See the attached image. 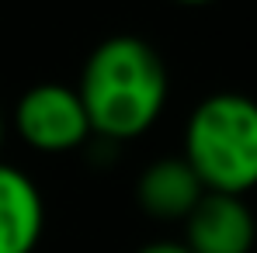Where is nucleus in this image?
I'll list each match as a JSON object with an SVG mask.
<instances>
[{"mask_svg": "<svg viewBox=\"0 0 257 253\" xmlns=\"http://www.w3.org/2000/svg\"><path fill=\"white\" fill-rule=\"evenodd\" d=\"M167 90L171 77L160 52L136 35L104 39L87 56L77 84L90 132L115 142L150 132L167 104Z\"/></svg>", "mask_w": 257, "mask_h": 253, "instance_id": "obj_1", "label": "nucleus"}, {"mask_svg": "<svg viewBox=\"0 0 257 253\" xmlns=\"http://www.w3.org/2000/svg\"><path fill=\"white\" fill-rule=\"evenodd\" d=\"M184 160L205 191L243 198L257 187V101L247 94L205 97L184 128Z\"/></svg>", "mask_w": 257, "mask_h": 253, "instance_id": "obj_2", "label": "nucleus"}, {"mask_svg": "<svg viewBox=\"0 0 257 253\" xmlns=\"http://www.w3.org/2000/svg\"><path fill=\"white\" fill-rule=\"evenodd\" d=\"M14 128L18 135L42 149V153H66L87 142L90 122L80 104V94L73 87L59 84H39L28 94H21L14 108Z\"/></svg>", "mask_w": 257, "mask_h": 253, "instance_id": "obj_3", "label": "nucleus"}, {"mask_svg": "<svg viewBox=\"0 0 257 253\" xmlns=\"http://www.w3.org/2000/svg\"><path fill=\"white\" fill-rule=\"evenodd\" d=\"M254 239L257 222L236 194L205 191L184 218V246L191 253H250Z\"/></svg>", "mask_w": 257, "mask_h": 253, "instance_id": "obj_4", "label": "nucleus"}, {"mask_svg": "<svg viewBox=\"0 0 257 253\" xmlns=\"http://www.w3.org/2000/svg\"><path fill=\"white\" fill-rule=\"evenodd\" d=\"M45 205L35 180L0 163V253H32L42 239Z\"/></svg>", "mask_w": 257, "mask_h": 253, "instance_id": "obj_5", "label": "nucleus"}, {"mask_svg": "<svg viewBox=\"0 0 257 253\" xmlns=\"http://www.w3.org/2000/svg\"><path fill=\"white\" fill-rule=\"evenodd\" d=\"M202 194H205V187L184 156H164V160L150 163L136 184L139 208L160 222L188 218L191 208L202 201Z\"/></svg>", "mask_w": 257, "mask_h": 253, "instance_id": "obj_6", "label": "nucleus"}, {"mask_svg": "<svg viewBox=\"0 0 257 253\" xmlns=\"http://www.w3.org/2000/svg\"><path fill=\"white\" fill-rule=\"evenodd\" d=\"M136 253H191L184 243H150V246H143V250H136Z\"/></svg>", "mask_w": 257, "mask_h": 253, "instance_id": "obj_7", "label": "nucleus"}, {"mask_svg": "<svg viewBox=\"0 0 257 253\" xmlns=\"http://www.w3.org/2000/svg\"><path fill=\"white\" fill-rule=\"evenodd\" d=\"M174 4H188V7H202V4H215V0H174Z\"/></svg>", "mask_w": 257, "mask_h": 253, "instance_id": "obj_8", "label": "nucleus"}, {"mask_svg": "<svg viewBox=\"0 0 257 253\" xmlns=\"http://www.w3.org/2000/svg\"><path fill=\"white\" fill-rule=\"evenodd\" d=\"M0 146H4V115H0Z\"/></svg>", "mask_w": 257, "mask_h": 253, "instance_id": "obj_9", "label": "nucleus"}]
</instances>
